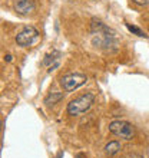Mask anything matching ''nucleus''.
Wrapping results in <instances>:
<instances>
[{"instance_id": "obj_4", "label": "nucleus", "mask_w": 149, "mask_h": 158, "mask_svg": "<svg viewBox=\"0 0 149 158\" xmlns=\"http://www.w3.org/2000/svg\"><path fill=\"white\" fill-rule=\"evenodd\" d=\"M86 75L79 73V72H73V73H67V75L60 78V86L63 88L65 92H72L74 89H78L79 86H82L83 83H86Z\"/></svg>"}, {"instance_id": "obj_12", "label": "nucleus", "mask_w": 149, "mask_h": 158, "mask_svg": "<svg viewBox=\"0 0 149 158\" xmlns=\"http://www.w3.org/2000/svg\"><path fill=\"white\" fill-rule=\"evenodd\" d=\"M4 58H6V60H7V62H10V60H12V55H6Z\"/></svg>"}, {"instance_id": "obj_1", "label": "nucleus", "mask_w": 149, "mask_h": 158, "mask_svg": "<svg viewBox=\"0 0 149 158\" xmlns=\"http://www.w3.org/2000/svg\"><path fill=\"white\" fill-rule=\"evenodd\" d=\"M92 35H93V39H92L93 46L106 50V52L118 49L115 32L106 25H103L100 20H96V19L92 20Z\"/></svg>"}, {"instance_id": "obj_5", "label": "nucleus", "mask_w": 149, "mask_h": 158, "mask_svg": "<svg viewBox=\"0 0 149 158\" xmlns=\"http://www.w3.org/2000/svg\"><path fill=\"white\" fill-rule=\"evenodd\" d=\"M39 39V32L36 27L33 26H25L23 29L16 35V43L22 48L26 46H32L33 43H36Z\"/></svg>"}, {"instance_id": "obj_6", "label": "nucleus", "mask_w": 149, "mask_h": 158, "mask_svg": "<svg viewBox=\"0 0 149 158\" xmlns=\"http://www.w3.org/2000/svg\"><path fill=\"white\" fill-rule=\"evenodd\" d=\"M13 7L20 16H27L29 13H32L36 7L33 0H14Z\"/></svg>"}, {"instance_id": "obj_8", "label": "nucleus", "mask_w": 149, "mask_h": 158, "mask_svg": "<svg viewBox=\"0 0 149 158\" xmlns=\"http://www.w3.org/2000/svg\"><path fill=\"white\" fill-rule=\"evenodd\" d=\"M63 99V94L62 92H50L49 95L45 98V104L49 106V105H54L58 104L59 101Z\"/></svg>"}, {"instance_id": "obj_2", "label": "nucleus", "mask_w": 149, "mask_h": 158, "mask_svg": "<svg viewBox=\"0 0 149 158\" xmlns=\"http://www.w3.org/2000/svg\"><path fill=\"white\" fill-rule=\"evenodd\" d=\"M93 102H95V95L91 94V92H87V94H83V95L72 99L67 104L66 111L70 117H80L82 114L87 112L92 108Z\"/></svg>"}, {"instance_id": "obj_3", "label": "nucleus", "mask_w": 149, "mask_h": 158, "mask_svg": "<svg viewBox=\"0 0 149 158\" xmlns=\"http://www.w3.org/2000/svg\"><path fill=\"white\" fill-rule=\"evenodd\" d=\"M109 132L113 134L115 137H119L122 139L131 141L135 137V129H133L132 124L128 121H122V119H115L109 124Z\"/></svg>"}, {"instance_id": "obj_9", "label": "nucleus", "mask_w": 149, "mask_h": 158, "mask_svg": "<svg viewBox=\"0 0 149 158\" xmlns=\"http://www.w3.org/2000/svg\"><path fill=\"white\" fill-rule=\"evenodd\" d=\"M59 56H60V53H59V52H53V53H52V55H46L45 60H43V65H49L50 62L58 63V60H59Z\"/></svg>"}, {"instance_id": "obj_11", "label": "nucleus", "mask_w": 149, "mask_h": 158, "mask_svg": "<svg viewBox=\"0 0 149 158\" xmlns=\"http://www.w3.org/2000/svg\"><path fill=\"white\" fill-rule=\"evenodd\" d=\"M133 3L139 4V6H148L149 4V0H132Z\"/></svg>"}, {"instance_id": "obj_13", "label": "nucleus", "mask_w": 149, "mask_h": 158, "mask_svg": "<svg viewBox=\"0 0 149 158\" xmlns=\"http://www.w3.org/2000/svg\"><path fill=\"white\" fill-rule=\"evenodd\" d=\"M74 158H82V155H76V157H74Z\"/></svg>"}, {"instance_id": "obj_10", "label": "nucleus", "mask_w": 149, "mask_h": 158, "mask_svg": "<svg viewBox=\"0 0 149 158\" xmlns=\"http://www.w3.org/2000/svg\"><path fill=\"white\" fill-rule=\"evenodd\" d=\"M126 27H128L129 32H132V33H135L136 36H141V38H146V35L142 32L139 27H136V26H133V25H129V23H126Z\"/></svg>"}, {"instance_id": "obj_7", "label": "nucleus", "mask_w": 149, "mask_h": 158, "mask_svg": "<svg viewBox=\"0 0 149 158\" xmlns=\"http://www.w3.org/2000/svg\"><path fill=\"white\" fill-rule=\"evenodd\" d=\"M120 142H118V141H111V142H108L106 145H105V154L106 155H109V157H112V155H115V154H118L120 151Z\"/></svg>"}]
</instances>
